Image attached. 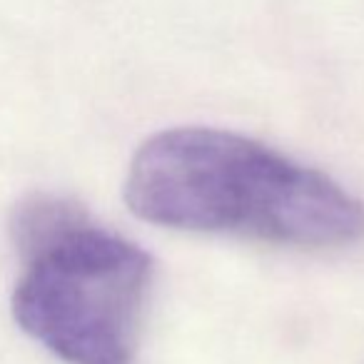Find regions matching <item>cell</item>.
I'll list each match as a JSON object with an SVG mask.
<instances>
[{"mask_svg": "<svg viewBox=\"0 0 364 364\" xmlns=\"http://www.w3.org/2000/svg\"><path fill=\"white\" fill-rule=\"evenodd\" d=\"M125 203L162 228L289 247H342L364 237V203L339 182L215 127H175L142 142L127 170Z\"/></svg>", "mask_w": 364, "mask_h": 364, "instance_id": "1", "label": "cell"}, {"mask_svg": "<svg viewBox=\"0 0 364 364\" xmlns=\"http://www.w3.org/2000/svg\"><path fill=\"white\" fill-rule=\"evenodd\" d=\"M18 327L65 364H132L152 257L82 205L31 195L11 218Z\"/></svg>", "mask_w": 364, "mask_h": 364, "instance_id": "2", "label": "cell"}]
</instances>
